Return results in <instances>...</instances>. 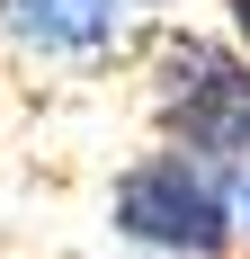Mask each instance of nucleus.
Masks as SVG:
<instances>
[{
	"label": "nucleus",
	"mask_w": 250,
	"mask_h": 259,
	"mask_svg": "<svg viewBox=\"0 0 250 259\" xmlns=\"http://www.w3.org/2000/svg\"><path fill=\"white\" fill-rule=\"evenodd\" d=\"M107 224L143 259H232V241H241L232 206H224V170L197 161V152H170V143L116 170Z\"/></svg>",
	"instance_id": "nucleus-2"
},
{
	"label": "nucleus",
	"mask_w": 250,
	"mask_h": 259,
	"mask_svg": "<svg viewBox=\"0 0 250 259\" xmlns=\"http://www.w3.org/2000/svg\"><path fill=\"white\" fill-rule=\"evenodd\" d=\"M224 206H232V233L250 241V161H224Z\"/></svg>",
	"instance_id": "nucleus-4"
},
{
	"label": "nucleus",
	"mask_w": 250,
	"mask_h": 259,
	"mask_svg": "<svg viewBox=\"0 0 250 259\" xmlns=\"http://www.w3.org/2000/svg\"><path fill=\"white\" fill-rule=\"evenodd\" d=\"M0 36L9 54L54 63V72H107L143 36V18L125 0H0Z\"/></svg>",
	"instance_id": "nucleus-3"
},
{
	"label": "nucleus",
	"mask_w": 250,
	"mask_h": 259,
	"mask_svg": "<svg viewBox=\"0 0 250 259\" xmlns=\"http://www.w3.org/2000/svg\"><path fill=\"white\" fill-rule=\"evenodd\" d=\"M143 107L152 134L170 152L197 161H250V54L232 36H197V27H152L143 54Z\"/></svg>",
	"instance_id": "nucleus-1"
},
{
	"label": "nucleus",
	"mask_w": 250,
	"mask_h": 259,
	"mask_svg": "<svg viewBox=\"0 0 250 259\" xmlns=\"http://www.w3.org/2000/svg\"><path fill=\"white\" fill-rule=\"evenodd\" d=\"M224 27H232V45L250 54V0H224Z\"/></svg>",
	"instance_id": "nucleus-5"
},
{
	"label": "nucleus",
	"mask_w": 250,
	"mask_h": 259,
	"mask_svg": "<svg viewBox=\"0 0 250 259\" xmlns=\"http://www.w3.org/2000/svg\"><path fill=\"white\" fill-rule=\"evenodd\" d=\"M125 9H134L143 27H161V9H179V0H125Z\"/></svg>",
	"instance_id": "nucleus-6"
}]
</instances>
